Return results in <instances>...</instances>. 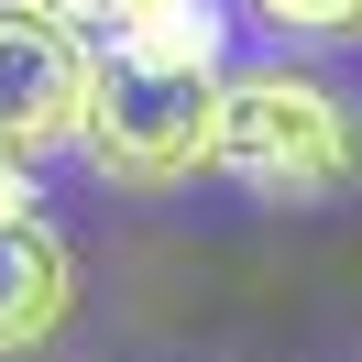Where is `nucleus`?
Listing matches in <instances>:
<instances>
[{"label":"nucleus","instance_id":"3","mask_svg":"<svg viewBox=\"0 0 362 362\" xmlns=\"http://www.w3.org/2000/svg\"><path fill=\"white\" fill-rule=\"evenodd\" d=\"M88 88H99V45L88 33L55 23L45 0H0V143H11L23 165L77 154Z\"/></svg>","mask_w":362,"mask_h":362},{"label":"nucleus","instance_id":"7","mask_svg":"<svg viewBox=\"0 0 362 362\" xmlns=\"http://www.w3.org/2000/svg\"><path fill=\"white\" fill-rule=\"evenodd\" d=\"M45 11H55V23H77V33H88V45H110V33L132 23L143 0H45Z\"/></svg>","mask_w":362,"mask_h":362},{"label":"nucleus","instance_id":"5","mask_svg":"<svg viewBox=\"0 0 362 362\" xmlns=\"http://www.w3.org/2000/svg\"><path fill=\"white\" fill-rule=\"evenodd\" d=\"M99 55L165 66V77H230V0H143Z\"/></svg>","mask_w":362,"mask_h":362},{"label":"nucleus","instance_id":"6","mask_svg":"<svg viewBox=\"0 0 362 362\" xmlns=\"http://www.w3.org/2000/svg\"><path fill=\"white\" fill-rule=\"evenodd\" d=\"M252 33H274L286 55H329V45H362V0H230Z\"/></svg>","mask_w":362,"mask_h":362},{"label":"nucleus","instance_id":"1","mask_svg":"<svg viewBox=\"0 0 362 362\" xmlns=\"http://www.w3.org/2000/svg\"><path fill=\"white\" fill-rule=\"evenodd\" d=\"M209 165H220L230 187H252V198H274V209H329L340 187L362 176V121H351V99L318 66H296V55L230 66L220 77V154Z\"/></svg>","mask_w":362,"mask_h":362},{"label":"nucleus","instance_id":"2","mask_svg":"<svg viewBox=\"0 0 362 362\" xmlns=\"http://www.w3.org/2000/svg\"><path fill=\"white\" fill-rule=\"evenodd\" d=\"M77 154H88L121 198H176V187L209 176V154H220V77H165V66L99 55Z\"/></svg>","mask_w":362,"mask_h":362},{"label":"nucleus","instance_id":"8","mask_svg":"<svg viewBox=\"0 0 362 362\" xmlns=\"http://www.w3.org/2000/svg\"><path fill=\"white\" fill-rule=\"evenodd\" d=\"M0 220H33V165L0 143Z\"/></svg>","mask_w":362,"mask_h":362},{"label":"nucleus","instance_id":"4","mask_svg":"<svg viewBox=\"0 0 362 362\" xmlns=\"http://www.w3.org/2000/svg\"><path fill=\"white\" fill-rule=\"evenodd\" d=\"M77 308V252L45 220H0V362L45 351Z\"/></svg>","mask_w":362,"mask_h":362}]
</instances>
